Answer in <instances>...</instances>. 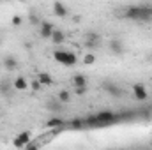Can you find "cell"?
I'll return each instance as SVG.
<instances>
[{"label":"cell","instance_id":"cell-1","mask_svg":"<svg viewBox=\"0 0 152 150\" xmlns=\"http://www.w3.org/2000/svg\"><path fill=\"white\" fill-rule=\"evenodd\" d=\"M53 58H55L58 64L66 66V67H73V66H76V60H78L73 51H64V50L53 51Z\"/></svg>","mask_w":152,"mask_h":150},{"label":"cell","instance_id":"cell-2","mask_svg":"<svg viewBox=\"0 0 152 150\" xmlns=\"http://www.w3.org/2000/svg\"><path fill=\"white\" fill-rule=\"evenodd\" d=\"M30 138H32V133H30V131H23V133H20V134L14 138L12 147H14V149H25L27 143L30 141Z\"/></svg>","mask_w":152,"mask_h":150},{"label":"cell","instance_id":"cell-3","mask_svg":"<svg viewBox=\"0 0 152 150\" xmlns=\"http://www.w3.org/2000/svg\"><path fill=\"white\" fill-rule=\"evenodd\" d=\"M97 118H99V124H101V127H104V125H112V124H117L118 120H117V115L112 111H101L97 113Z\"/></svg>","mask_w":152,"mask_h":150},{"label":"cell","instance_id":"cell-4","mask_svg":"<svg viewBox=\"0 0 152 150\" xmlns=\"http://www.w3.org/2000/svg\"><path fill=\"white\" fill-rule=\"evenodd\" d=\"M99 44H101V36L97 32H87V36H85V46L88 50H96Z\"/></svg>","mask_w":152,"mask_h":150},{"label":"cell","instance_id":"cell-5","mask_svg":"<svg viewBox=\"0 0 152 150\" xmlns=\"http://www.w3.org/2000/svg\"><path fill=\"white\" fill-rule=\"evenodd\" d=\"M122 18H126V20H133V21H138V20H140V5H129V7H126Z\"/></svg>","mask_w":152,"mask_h":150},{"label":"cell","instance_id":"cell-6","mask_svg":"<svg viewBox=\"0 0 152 150\" xmlns=\"http://www.w3.org/2000/svg\"><path fill=\"white\" fill-rule=\"evenodd\" d=\"M133 95H134L136 101H147L149 94H147L145 85H142V83H134V85H133Z\"/></svg>","mask_w":152,"mask_h":150},{"label":"cell","instance_id":"cell-7","mask_svg":"<svg viewBox=\"0 0 152 150\" xmlns=\"http://www.w3.org/2000/svg\"><path fill=\"white\" fill-rule=\"evenodd\" d=\"M103 88H104L110 95H113V97H120V95H122V88H120L118 85L112 83V81H104V83H103Z\"/></svg>","mask_w":152,"mask_h":150},{"label":"cell","instance_id":"cell-8","mask_svg":"<svg viewBox=\"0 0 152 150\" xmlns=\"http://www.w3.org/2000/svg\"><path fill=\"white\" fill-rule=\"evenodd\" d=\"M53 23H48V21H41V28H39V36L42 39H50L53 34Z\"/></svg>","mask_w":152,"mask_h":150},{"label":"cell","instance_id":"cell-9","mask_svg":"<svg viewBox=\"0 0 152 150\" xmlns=\"http://www.w3.org/2000/svg\"><path fill=\"white\" fill-rule=\"evenodd\" d=\"M53 12H55V16H58V18H66V16H67V7H66L60 0H55V2H53Z\"/></svg>","mask_w":152,"mask_h":150},{"label":"cell","instance_id":"cell-10","mask_svg":"<svg viewBox=\"0 0 152 150\" xmlns=\"http://www.w3.org/2000/svg\"><path fill=\"white\" fill-rule=\"evenodd\" d=\"M138 21H152V5H140V20Z\"/></svg>","mask_w":152,"mask_h":150},{"label":"cell","instance_id":"cell-11","mask_svg":"<svg viewBox=\"0 0 152 150\" xmlns=\"http://www.w3.org/2000/svg\"><path fill=\"white\" fill-rule=\"evenodd\" d=\"M12 90H14V85H11L7 79H2L0 81V94L2 95H11Z\"/></svg>","mask_w":152,"mask_h":150},{"label":"cell","instance_id":"cell-12","mask_svg":"<svg viewBox=\"0 0 152 150\" xmlns=\"http://www.w3.org/2000/svg\"><path fill=\"white\" fill-rule=\"evenodd\" d=\"M12 85H14V90H27L28 88V83H27V79L23 78V76H18L14 81H12Z\"/></svg>","mask_w":152,"mask_h":150},{"label":"cell","instance_id":"cell-13","mask_svg":"<svg viewBox=\"0 0 152 150\" xmlns=\"http://www.w3.org/2000/svg\"><path fill=\"white\" fill-rule=\"evenodd\" d=\"M110 51L115 53V55H120V53L124 51V46H122V42H120L118 39H112V41H110Z\"/></svg>","mask_w":152,"mask_h":150},{"label":"cell","instance_id":"cell-14","mask_svg":"<svg viewBox=\"0 0 152 150\" xmlns=\"http://www.w3.org/2000/svg\"><path fill=\"white\" fill-rule=\"evenodd\" d=\"M4 67H5L7 71H14V69L18 67V60H16L14 57H5V58H4Z\"/></svg>","mask_w":152,"mask_h":150},{"label":"cell","instance_id":"cell-15","mask_svg":"<svg viewBox=\"0 0 152 150\" xmlns=\"http://www.w3.org/2000/svg\"><path fill=\"white\" fill-rule=\"evenodd\" d=\"M51 42L53 44H62L64 41H66V36H64V32L62 30H53V34H51Z\"/></svg>","mask_w":152,"mask_h":150},{"label":"cell","instance_id":"cell-16","mask_svg":"<svg viewBox=\"0 0 152 150\" xmlns=\"http://www.w3.org/2000/svg\"><path fill=\"white\" fill-rule=\"evenodd\" d=\"M85 127H101L97 115H88V117L85 118Z\"/></svg>","mask_w":152,"mask_h":150},{"label":"cell","instance_id":"cell-17","mask_svg":"<svg viewBox=\"0 0 152 150\" xmlns=\"http://www.w3.org/2000/svg\"><path fill=\"white\" fill-rule=\"evenodd\" d=\"M60 125H64V118H62V117H53V118H50V120L46 122V127H48V129L60 127Z\"/></svg>","mask_w":152,"mask_h":150},{"label":"cell","instance_id":"cell-18","mask_svg":"<svg viewBox=\"0 0 152 150\" xmlns=\"http://www.w3.org/2000/svg\"><path fill=\"white\" fill-rule=\"evenodd\" d=\"M83 127H85V118H73V120H71V129L81 131Z\"/></svg>","mask_w":152,"mask_h":150},{"label":"cell","instance_id":"cell-19","mask_svg":"<svg viewBox=\"0 0 152 150\" xmlns=\"http://www.w3.org/2000/svg\"><path fill=\"white\" fill-rule=\"evenodd\" d=\"M37 79L41 81V85H51V83H53L51 76L48 74V73H39V74H37Z\"/></svg>","mask_w":152,"mask_h":150},{"label":"cell","instance_id":"cell-20","mask_svg":"<svg viewBox=\"0 0 152 150\" xmlns=\"http://www.w3.org/2000/svg\"><path fill=\"white\" fill-rule=\"evenodd\" d=\"M73 85H75V87H83V85H87V78L83 74H75L73 76Z\"/></svg>","mask_w":152,"mask_h":150},{"label":"cell","instance_id":"cell-21","mask_svg":"<svg viewBox=\"0 0 152 150\" xmlns=\"http://www.w3.org/2000/svg\"><path fill=\"white\" fill-rule=\"evenodd\" d=\"M46 106H48V110H51V111H58V110L62 108V103H60L58 99H57V101H48Z\"/></svg>","mask_w":152,"mask_h":150},{"label":"cell","instance_id":"cell-22","mask_svg":"<svg viewBox=\"0 0 152 150\" xmlns=\"http://www.w3.org/2000/svg\"><path fill=\"white\" fill-rule=\"evenodd\" d=\"M58 101H60L62 104H64V103H69V101H71V94H69L67 90H60V92H58Z\"/></svg>","mask_w":152,"mask_h":150},{"label":"cell","instance_id":"cell-23","mask_svg":"<svg viewBox=\"0 0 152 150\" xmlns=\"http://www.w3.org/2000/svg\"><path fill=\"white\" fill-rule=\"evenodd\" d=\"M96 62V57H94V53H87L85 57H83V64L85 66H92Z\"/></svg>","mask_w":152,"mask_h":150},{"label":"cell","instance_id":"cell-24","mask_svg":"<svg viewBox=\"0 0 152 150\" xmlns=\"http://www.w3.org/2000/svg\"><path fill=\"white\" fill-rule=\"evenodd\" d=\"M28 21H30L32 25H41V20H39V16L36 12H30V14H28Z\"/></svg>","mask_w":152,"mask_h":150},{"label":"cell","instance_id":"cell-25","mask_svg":"<svg viewBox=\"0 0 152 150\" xmlns=\"http://www.w3.org/2000/svg\"><path fill=\"white\" fill-rule=\"evenodd\" d=\"M41 87H42V85H41V81H39L37 78H36V79H32V83H30L32 92H39V90H41Z\"/></svg>","mask_w":152,"mask_h":150},{"label":"cell","instance_id":"cell-26","mask_svg":"<svg viewBox=\"0 0 152 150\" xmlns=\"http://www.w3.org/2000/svg\"><path fill=\"white\" fill-rule=\"evenodd\" d=\"M11 23H12L14 27H20V25L23 23V18H21V16H18V14H14V16L11 18Z\"/></svg>","mask_w":152,"mask_h":150},{"label":"cell","instance_id":"cell-27","mask_svg":"<svg viewBox=\"0 0 152 150\" xmlns=\"http://www.w3.org/2000/svg\"><path fill=\"white\" fill-rule=\"evenodd\" d=\"M75 94L80 95V97L85 95V94H87V85H83V87H75Z\"/></svg>","mask_w":152,"mask_h":150},{"label":"cell","instance_id":"cell-28","mask_svg":"<svg viewBox=\"0 0 152 150\" xmlns=\"http://www.w3.org/2000/svg\"><path fill=\"white\" fill-rule=\"evenodd\" d=\"M39 147H41V143H37V141H28L25 149H28V150H37Z\"/></svg>","mask_w":152,"mask_h":150},{"label":"cell","instance_id":"cell-29","mask_svg":"<svg viewBox=\"0 0 152 150\" xmlns=\"http://www.w3.org/2000/svg\"><path fill=\"white\" fill-rule=\"evenodd\" d=\"M151 147H152V140H151Z\"/></svg>","mask_w":152,"mask_h":150}]
</instances>
